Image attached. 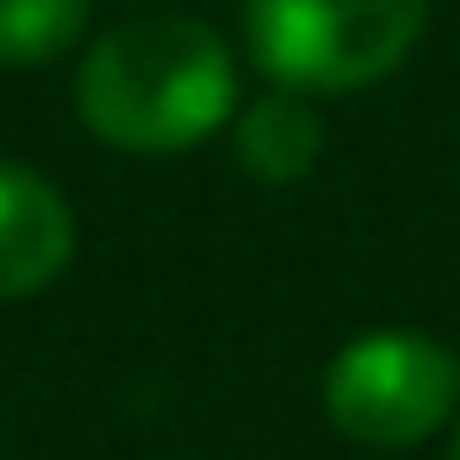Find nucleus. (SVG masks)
<instances>
[{
  "mask_svg": "<svg viewBox=\"0 0 460 460\" xmlns=\"http://www.w3.org/2000/svg\"><path fill=\"white\" fill-rule=\"evenodd\" d=\"M427 0H244V48L271 88L352 95L406 68Z\"/></svg>",
  "mask_w": 460,
  "mask_h": 460,
  "instance_id": "obj_2",
  "label": "nucleus"
},
{
  "mask_svg": "<svg viewBox=\"0 0 460 460\" xmlns=\"http://www.w3.org/2000/svg\"><path fill=\"white\" fill-rule=\"evenodd\" d=\"M230 143H237V163L258 183H298L325 156V129L312 115V95H291V88H271V95L244 102L230 115Z\"/></svg>",
  "mask_w": 460,
  "mask_h": 460,
  "instance_id": "obj_5",
  "label": "nucleus"
},
{
  "mask_svg": "<svg viewBox=\"0 0 460 460\" xmlns=\"http://www.w3.org/2000/svg\"><path fill=\"white\" fill-rule=\"evenodd\" d=\"M447 460H460V420H454V447H447Z\"/></svg>",
  "mask_w": 460,
  "mask_h": 460,
  "instance_id": "obj_7",
  "label": "nucleus"
},
{
  "mask_svg": "<svg viewBox=\"0 0 460 460\" xmlns=\"http://www.w3.org/2000/svg\"><path fill=\"white\" fill-rule=\"evenodd\" d=\"M88 28V0H0V68L61 61Z\"/></svg>",
  "mask_w": 460,
  "mask_h": 460,
  "instance_id": "obj_6",
  "label": "nucleus"
},
{
  "mask_svg": "<svg viewBox=\"0 0 460 460\" xmlns=\"http://www.w3.org/2000/svg\"><path fill=\"white\" fill-rule=\"evenodd\" d=\"M82 129L129 156H176L217 136L237 102V55L190 14H143L109 28L75 75Z\"/></svg>",
  "mask_w": 460,
  "mask_h": 460,
  "instance_id": "obj_1",
  "label": "nucleus"
},
{
  "mask_svg": "<svg viewBox=\"0 0 460 460\" xmlns=\"http://www.w3.org/2000/svg\"><path fill=\"white\" fill-rule=\"evenodd\" d=\"M325 413L345 440L373 454H406L460 413V359L433 332H359L325 366Z\"/></svg>",
  "mask_w": 460,
  "mask_h": 460,
  "instance_id": "obj_3",
  "label": "nucleus"
},
{
  "mask_svg": "<svg viewBox=\"0 0 460 460\" xmlns=\"http://www.w3.org/2000/svg\"><path fill=\"white\" fill-rule=\"evenodd\" d=\"M75 258V210L41 170L0 163V298L48 291Z\"/></svg>",
  "mask_w": 460,
  "mask_h": 460,
  "instance_id": "obj_4",
  "label": "nucleus"
}]
</instances>
